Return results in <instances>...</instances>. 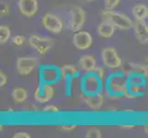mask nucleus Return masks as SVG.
I'll return each instance as SVG.
<instances>
[{
    "label": "nucleus",
    "mask_w": 148,
    "mask_h": 138,
    "mask_svg": "<svg viewBox=\"0 0 148 138\" xmlns=\"http://www.w3.org/2000/svg\"><path fill=\"white\" fill-rule=\"evenodd\" d=\"M93 73L97 76H99V79L103 78V76H104V70H103V68L99 67V66H96V67L94 68V70H93Z\"/></svg>",
    "instance_id": "nucleus-23"
},
{
    "label": "nucleus",
    "mask_w": 148,
    "mask_h": 138,
    "mask_svg": "<svg viewBox=\"0 0 148 138\" xmlns=\"http://www.w3.org/2000/svg\"><path fill=\"white\" fill-rule=\"evenodd\" d=\"M7 81H8L7 75L1 71V72H0V87H4L6 85Z\"/></svg>",
    "instance_id": "nucleus-25"
},
{
    "label": "nucleus",
    "mask_w": 148,
    "mask_h": 138,
    "mask_svg": "<svg viewBox=\"0 0 148 138\" xmlns=\"http://www.w3.org/2000/svg\"><path fill=\"white\" fill-rule=\"evenodd\" d=\"M10 36H11L10 29L8 26L1 25V26H0V43L1 44L6 43L10 39Z\"/></svg>",
    "instance_id": "nucleus-18"
},
{
    "label": "nucleus",
    "mask_w": 148,
    "mask_h": 138,
    "mask_svg": "<svg viewBox=\"0 0 148 138\" xmlns=\"http://www.w3.org/2000/svg\"><path fill=\"white\" fill-rule=\"evenodd\" d=\"M30 47L35 49L39 54L44 55L50 52L53 48V42L51 38L48 37H39L37 35H32L29 40Z\"/></svg>",
    "instance_id": "nucleus-2"
},
{
    "label": "nucleus",
    "mask_w": 148,
    "mask_h": 138,
    "mask_svg": "<svg viewBox=\"0 0 148 138\" xmlns=\"http://www.w3.org/2000/svg\"><path fill=\"white\" fill-rule=\"evenodd\" d=\"M86 21V13L82 8L74 6L70 11V29L72 32H79Z\"/></svg>",
    "instance_id": "nucleus-3"
},
{
    "label": "nucleus",
    "mask_w": 148,
    "mask_h": 138,
    "mask_svg": "<svg viewBox=\"0 0 148 138\" xmlns=\"http://www.w3.org/2000/svg\"><path fill=\"white\" fill-rule=\"evenodd\" d=\"M42 22L43 27L52 33H59L63 30V23L61 19L53 14H45L42 19Z\"/></svg>",
    "instance_id": "nucleus-6"
},
{
    "label": "nucleus",
    "mask_w": 148,
    "mask_h": 138,
    "mask_svg": "<svg viewBox=\"0 0 148 138\" xmlns=\"http://www.w3.org/2000/svg\"><path fill=\"white\" fill-rule=\"evenodd\" d=\"M115 26H113L108 20L103 19L98 26V32L101 37L110 38L114 34Z\"/></svg>",
    "instance_id": "nucleus-13"
},
{
    "label": "nucleus",
    "mask_w": 148,
    "mask_h": 138,
    "mask_svg": "<svg viewBox=\"0 0 148 138\" xmlns=\"http://www.w3.org/2000/svg\"><path fill=\"white\" fill-rule=\"evenodd\" d=\"M38 61L35 57H19L17 61L18 73L21 76H28L35 69Z\"/></svg>",
    "instance_id": "nucleus-5"
},
{
    "label": "nucleus",
    "mask_w": 148,
    "mask_h": 138,
    "mask_svg": "<svg viewBox=\"0 0 148 138\" xmlns=\"http://www.w3.org/2000/svg\"><path fill=\"white\" fill-rule=\"evenodd\" d=\"M132 68L142 76H147V68L145 67V66L139 65H132Z\"/></svg>",
    "instance_id": "nucleus-21"
},
{
    "label": "nucleus",
    "mask_w": 148,
    "mask_h": 138,
    "mask_svg": "<svg viewBox=\"0 0 148 138\" xmlns=\"http://www.w3.org/2000/svg\"><path fill=\"white\" fill-rule=\"evenodd\" d=\"M109 86L110 91L114 94H125L128 91L127 79L122 76H114L111 78Z\"/></svg>",
    "instance_id": "nucleus-9"
},
{
    "label": "nucleus",
    "mask_w": 148,
    "mask_h": 138,
    "mask_svg": "<svg viewBox=\"0 0 148 138\" xmlns=\"http://www.w3.org/2000/svg\"><path fill=\"white\" fill-rule=\"evenodd\" d=\"M53 96H54L53 87L48 83H45L42 87L37 88L34 93V98L39 103H46V102L53 99Z\"/></svg>",
    "instance_id": "nucleus-7"
},
{
    "label": "nucleus",
    "mask_w": 148,
    "mask_h": 138,
    "mask_svg": "<svg viewBox=\"0 0 148 138\" xmlns=\"http://www.w3.org/2000/svg\"><path fill=\"white\" fill-rule=\"evenodd\" d=\"M12 98L16 103H23L28 98V93L23 88H16L12 91Z\"/></svg>",
    "instance_id": "nucleus-16"
},
{
    "label": "nucleus",
    "mask_w": 148,
    "mask_h": 138,
    "mask_svg": "<svg viewBox=\"0 0 148 138\" xmlns=\"http://www.w3.org/2000/svg\"><path fill=\"white\" fill-rule=\"evenodd\" d=\"M86 104L88 105L90 109L92 110H99L100 107L103 104L104 98L102 94L100 93H95V94H91L88 97H85L84 99Z\"/></svg>",
    "instance_id": "nucleus-12"
},
{
    "label": "nucleus",
    "mask_w": 148,
    "mask_h": 138,
    "mask_svg": "<svg viewBox=\"0 0 148 138\" xmlns=\"http://www.w3.org/2000/svg\"><path fill=\"white\" fill-rule=\"evenodd\" d=\"M86 1H94V0H86Z\"/></svg>",
    "instance_id": "nucleus-32"
},
{
    "label": "nucleus",
    "mask_w": 148,
    "mask_h": 138,
    "mask_svg": "<svg viewBox=\"0 0 148 138\" xmlns=\"http://www.w3.org/2000/svg\"><path fill=\"white\" fill-rule=\"evenodd\" d=\"M120 127L122 129H132L134 127V125H121Z\"/></svg>",
    "instance_id": "nucleus-30"
},
{
    "label": "nucleus",
    "mask_w": 148,
    "mask_h": 138,
    "mask_svg": "<svg viewBox=\"0 0 148 138\" xmlns=\"http://www.w3.org/2000/svg\"><path fill=\"white\" fill-rule=\"evenodd\" d=\"M102 19L110 21L115 28L121 30H130L134 26L132 19L124 14L115 12L113 10H105L102 12Z\"/></svg>",
    "instance_id": "nucleus-1"
},
{
    "label": "nucleus",
    "mask_w": 148,
    "mask_h": 138,
    "mask_svg": "<svg viewBox=\"0 0 148 138\" xmlns=\"http://www.w3.org/2000/svg\"><path fill=\"white\" fill-rule=\"evenodd\" d=\"M121 0H104V5L106 10H112L115 8L118 4L120 3Z\"/></svg>",
    "instance_id": "nucleus-19"
},
{
    "label": "nucleus",
    "mask_w": 148,
    "mask_h": 138,
    "mask_svg": "<svg viewBox=\"0 0 148 138\" xmlns=\"http://www.w3.org/2000/svg\"><path fill=\"white\" fill-rule=\"evenodd\" d=\"M79 66L81 69L86 72H93L94 68L97 66L96 59L91 55L82 56L79 60Z\"/></svg>",
    "instance_id": "nucleus-14"
},
{
    "label": "nucleus",
    "mask_w": 148,
    "mask_h": 138,
    "mask_svg": "<svg viewBox=\"0 0 148 138\" xmlns=\"http://www.w3.org/2000/svg\"><path fill=\"white\" fill-rule=\"evenodd\" d=\"M147 18H148V15H147Z\"/></svg>",
    "instance_id": "nucleus-33"
},
{
    "label": "nucleus",
    "mask_w": 148,
    "mask_h": 138,
    "mask_svg": "<svg viewBox=\"0 0 148 138\" xmlns=\"http://www.w3.org/2000/svg\"><path fill=\"white\" fill-rule=\"evenodd\" d=\"M9 12V8L8 5L6 4H2L1 6V12H0V15H1V17H4V16H7Z\"/></svg>",
    "instance_id": "nucleus-26"
},
{
    "label": "nucleus",
    "mask_w": 148,
    "mask_h": 138,
    "mask_svg": "<svg viewBox=\"0 0 148 138\" xmlns=\"http://www.w3.org/2000/svg\"><path fill=\"white\" fill-rule=\"evenodd\" d=\"M14 138H29L30 135L28 134V133L25 132H19V133H16L13 136Z\"/></svg>",
    "instance_id": "nucleus-27"
},
{
    "label": "nucleus",
    "mask_w": 148,
    "mask_h": 138,
    "mask_svg": "<svg viewBox=\"0 0 148 138\" xmlns=\"http://www.w3.org/2000/svg\"><path fill=\"white\" fill-rule=\"evenodd\" d=\"M102 62L108 68H118L121 65V60L119 57L114 48H106L102 51Z\"/></svg>",
    "instance_id": "nucleus-4"
},
{
    "label": "nucleus",
    "mask_w": 148,
    "mask_h": 138,
    "mask_svg": "<svg viewBox=\"0 0 148 138\" xmlns=\"http://www.w3.org/2000/svg\"><path fill=\"white\" fill-rule=\"evenodd\" d=\"M18 6L21 14L28 18L33 17L38 11L37 0H18Z\"/></svg>",
    "instance_id": "nucleus-10"
},
{
    "label": "nucleus",
    "mask_w": 148,
    "mask_h": 138,
    "mask_svg": "<svg viewBox=\"0 0 148 138\" xmlns=\"http://www.w3.org/2000/svg\"><path fill=\"white\" fill-rule=\"evenodd\" d=\"M145 132L146 133V134H148V125L145 126Z\"/></svg>",
    "instance_id": "nucleus-31"
},
{
    "label": "nucleus",
    "mask_w": 148,
    "mask_h": 138,
    "mask_svg": "<svg viewBox=\"0 0 148 138\" xmlns=\"http://www.w3.org/2000/svg\"><path fill=\"white\" fill-rule=\"evenodd\" d=\"M43 111L44 112H58L59 109L54 105H47L46 107L43 108Z\"/></svg>",
    "instance_id": "nucleus-24"
},
{
    "label": "nucleus",
    "mask_w": 148,
    "mask_h": 138,
    "mask_svg": "<svg viewBox=\"0 0 148 138\" xmlns=\"http://www.w3.org/2000/svg\"><path fill=\"white\" fill-rule=\"evenodd\" d=\"M134 34L141 43H148V25L145 20H136Z\"/></svg>",
    "instance_id": "nucleus-11"
},
{
    "label": "nucleus",
    "mask_w": 148,
    "mask_h": 138,
    "mask_svg": "<svg viewBox=\"0 0 148 138\" xmlns=\"http://www.w3.org/2000/svg\"><path fill=\"white\" fill-rule=\"evenodd\" d=\"M124 95H125V97H127V98H128V99H134V98H135V96H134V94L130 93V91H129V90L127 91Z\"/></svg>",
    "instance_id": "nucleus-29"
},
{
    "label": "nucleus",
    "mask_w": 148,
    "mask_h": 138,
    "mask_svg": "<svg viewBox=\"0 0 148 138\" xmlns=\"http://www.w3.org/2000/svg\"><path fill=\"white\" fill-rule=\"evenodd\" d=\"M86 138H100L101 137V133L98 129H92L89 130L86 135Z\"/></svg>",
    "instance_id": "nucleus-20"
},
{
    "label": "nucleus",
    "mask_w": 148,
    "mask_h": 138,
    "mask_svg": "<svg viewBox=\"0 0 148 138\" xmlns=\"http://www.w3.org/2000/svg\"><path fill=\"white\" fill-rule=\"evenodd\" d=\"M73 43L75 48L79 50H86L92 44L93 39L88 32H77L73 37Z\"/></svg>",
    "instance_id": "nucleus-8"
},
{
    "label": "nucleus",
    "mask_w": 148,
    "mask_h": 138,
    "mask_svg": "<svg viewBox=\"0 0 148 138\" xmlns=\"http://www.w3.org/2000/svg\"><path fill=\"white\" fill-rule=\"evenodd\" d=\"M60 128L62 129L63 131H73L76 128V125L75 124H69V125H62L60 126Z\"/></svg>",
    "instance_id": "nucleus-28"
},
{
    "label": "nucleus",
    "mask_w": 148,
    "mask_h": 138,
    "mask_svg": "<svg viewBox=\"0 0 148 138\" xmlns=\"http://www.w3.org/2000/svg\"><path fill=\"white\" fill-rule=\"evenodd\" d=\"M132 14L136 20H145L148 15V8H146L145 5H136L132 8Z\"/></svg>",
    "instance_id": "nucleus-15"
},
{
    "label": "nucleus",
    "mask_w": 148,
    "mask_h": 138,
    "mask_svg": "<svg viewBox=\"0 0 148 138\" xmlns=\"http://www.w3.org/2000/svg\"><path fill=\"white\" fill-rule=\"evenodd\" d=\"M24 43H25V38L24 36H21V35H17V36H14L12 38V43L16 46H21Z\"/></svg>",
    "instance_id": "nucleus-22"
},
{
    "label": "nucleus",
    "mask_w": 148,
    "mask_h": 138,
    "mask_svg": "<svg viewBox=\"0 0 148 138\" xmlns=\"http://www.w3.org/2000/svg\"><path fill=\"white\" fill-rule=\"evenodd\" d=\"M60 72L63 78L68 79V78H74V76L77 74V69L75 68V66L72 65H65L61 68Z\"/></svg>",
    "instance_id": "nucleus-17"
}]
</instances>
